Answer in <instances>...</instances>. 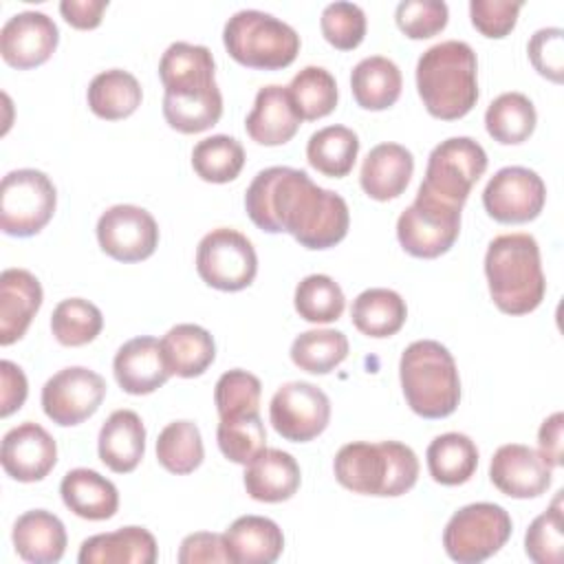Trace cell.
<instances>
[{
    "mask_svg": "<svg viewBox=\"0 0 564 564\" xmlns=\"http://www.w3.org/2000/svg\"><path fill=\"white\" fill-rule=\"evenodd\" d=\"M251 223L267 234H291L306 249H328L348 234L344 196L311 181L304 170L273 165L253 176L245 194Z\"/></svg>",
    "mask_w": 564,
    "mask_h": 564,
    "instance_id": "1",
    "label": "cell"
},
{
    "mask_svg": "<svg viewBox=\"0 0 564 564\" xmlns=\"http://www.w3.org/2000/svg\"><path fill=\"white\" fill-rule=\"evenodd\" d=\"M214 70L216 64L207 46L174 42L165 48L159 62V77L165 88L163 117L170 128L196 134L218 123L223 95Z\"/></svg>",
    "mask_w": 564,
    "mask_h": 564,
    "instance_id": "2",
    "label": "cell"
},
{
    "mask_svg": "<svg viewBox=\"0 0 564 564\" xmlns=\"http://www.w3.org/2000/svg\"><path fill=\"white\" fill-rule=\"evenodd\" d=\"M416 90L425 110L443 121L465 117L478 101V59L460 40L430 46L416 62Z\"/></svg>",
    "mask_w": 564,
    "mask_h": 564,
    "instance_id": "3",
    "label": "cell"
},
{
    "mask_svg": "<svg viewBox=\"0 0 564 564\" xmlns=\"http://www.w3.org/2000/svg\"><path fill=\"white\" fill-rule=\"evenodd\" d=\"M485 275L494 304L507 315L531 313L544 300L540 247L531 234L496 236L485 253Z\"/></svg>",
    "mask_w": 564,
    "mask_h": 564,
    "instance_id": "4",
    "label": "cell"
},
{
    "mask_svg": "<svg viewBox=\"0 0 564 564\" xmlns=\"http://www.w3.org/2000/svg\"><path fill=\"white\" fill-rule=\"evenodd\" d=\"M333 471L337 482L355 494L401 496L419 478V458L399 441H355L337 452Z\"/></svg>",
    "mask_w": 564,
    "mask_h": 564,
    "instance_id": "5",
    "label": "cell"
},
{
    "mask_svg": "<svg viewBox=\"0 0 564 564\" xmlns=\"http://www.w3.org/2000/svg\"><path fill=\"white\" fill-rule=\"evenodd\" d=\"M399 379L410 410L423 419L449 416L460 403L458 368L441 341H412L401 355Z\"/></svg>",
    "mask_w": 564,
    "mask_h": 564,
    "instance_id": "6",
    "label": "cell"
},
{
    "mask_svg": "<svg viewBox=\"0 0 564 564\" xmlns=\"http://www.w3.org/2000/svg\"><path fill=\"white\" fill-rule=\"evenodd\" d=\"M223 44L238 64L260 70L286 68L300 53L297 31L258 9L236 11L225 22Z\"/></svg>",
    "mask_w": 564,
    "mask_h": 564,
    "instance_id": "7",
    "label": "cell"
},
{
    "mask_svg": "<svg viewBox=\"0 0 564 564\" xmlns=\"http://www.w3.org/2000/svg\"><path fill=\"white\" fill-rule=\"evenodd\" d=\"M513 522L505 507L471 502L460 507L445 524V553L458 564H478L496 555L511 538Z\"/></svg>",
    "mask_w": 564,
    "mask_h": 564,
    "instance_id": "8",
    "label": "cell"
},
{
    "mask_svg": "<svg viewBox=\"0 0 564 564\" xmlns=\"http://www.w3.org/2000/svg\"><path fill=\"white\" fill-rule=\"evenodd\" d=\"M487 170V152L471 137H449L427 156L425 178L419 185L425 194L452 207L465 205L471 187Z\"/></svg>",
    "mask_w": 564,
    "mask_h": 564,
    "instance_id": "9",
    "label": "cell"
},
{
    "mask_svg": "<svg viewBox=\"0 0 564 564\" xmlns=\"http://www.w3.org/2000/svg\"><path fill=\"white\" fill-rule=\"evenodd\" d=\"M55 205V185L40 170H13L0 183V227L7 236L29 238L40 234L53 218Z\"/></svg>",
    "mask_w": 564,
    "mask_h": 564,
    "instance_id": "10",
    "label": "cell"
},
{
    "mask_svg": "<svg viewBox=\"0 0 564 564\" xmlns=\"http://www.w3.org/2000/svg\"><path fill=\"white\" fill-rule=\"evenodd\" d=\"M460 234V207L416 192V198L397 220L399 245L414 258H438L449 251Z\"/></svg>",
    "mask_w": 564,
    "mask_h": 564,
    "instance_id": "11",
    "label": "cell"
},
{
    "mask_svg": "<svg viewBox=\"0 0 564 564\" xmlns=\"http://www.w3.org/2000/svg\"><path fill=\"white\" fill-rule=\"evenodd\" d=\"M196 271L212 289L242 291L258 273V256L245 234L218 227L200 238L196 247Z\"/></svg>",
    "mask_w": 564,
    "mask_h": 564,
    "instance_id": "12",
    "label": "cell"
},
{
    "mask_svg": "<svg viewBox=\"0 0 564 564\" xmlns=\"http://www.w3.org/2000/svg\"><path fill=\"white\" fill-rule=\"evenodd\" d=\"M269 421L291 443L313 441L330 421V399L308 381H289L271 397Z\"/></svg>",
    "mask_w": 564,
    "mask_h": 564,
    "instance_id": "13",
    "label": "cell"
},
{
    "mask_svg": "<svg viewBox=\"0 0 564 564\" xmlns=\"http://www.w3.org/2000/svg\"><path fill=\"white\" fill-rule=\"evenodd\" d=\"M546 203V185L538 172L522 165L500 167L482 189L485 212L505 225L529 223Z\"/></svg>",
    "mask_w": 564,
    "mask_h": 564,
    "instance_id": "14",
    "label": "cell"
},
{
    "mask_svg": "<svg viewBox=\"0 0 564 564\" xmlns=\"http://www.w3.org/2000/svg\"><path fill=\"white\" fill-rule=\"evenodd\" d=\"M106 397V381L84 366L55 372L42 388V410L57 425H79L93 416Z\"/></svg>",
    "mask_w": 564,
    "mask_h": 564,
    "instance_id": "15",
    "label": "cell"
},
{
    "mask_svg": "<svg viewBox=\"0 0 564 564\" xmlns=\"http://www.w3.org/2000/svg\"><path fill=\"white\" fill-rule=\"evenodd\" d=\"M97 240L104 253L119 262H141L159 245L154 216L137 205H112L97 220Z\"/></svg>",
    "mask_w": 564,
    "mask_h": 564,
    "instance_id": "16",
    "label": "cell"
},
{
    "mask_svg": "<svg viewBox=\"0 0 564 564\" xmlns=\"http://www.w3.org/2000/svg\"><path fill=\"white\" fill-rule=\"evenodd\" d=\"M59 29L42 11H20L0 29L2 59L20 70L44 64L57 48Z\"/></svg>",
    "mask_w": 564,
    "mask_h": 564,
    "instance_id": "17",
    "label": "cell"
},
{
    "mask_svg": "<svg viewBox=\"0 0 564 564\" xmlns=\"http://www.w3.org/2000/svg\"><path fill=\"white\" fill-rule=\"evenodd\" d=\"M551 465L529 445H500L489 463V478L494 487L509 498H538L553 480Z\"/></svg>",
    "mask_w": 564,
    "mask_h": 564,
    "instance_id": "18",
    "label": "cell"
},
{
    "mask_svg": "<svg viewBox=\"0 0 564 564\" xmlns=\"http://www.w3.org/2000/svg\"><path fill=\"white\" fill-rule=\"evenodd\" d=\"M0 460L13 480L37 482L55 467L57 445L40 423L24 421L2 436Z\"/></svg>",
    "mask_w": 564,
    "mask_h": 564,
    "instance_id": "19",
    "label": "cell"
},
{
    "mask_svg": "<svg viewBox=\"0 0 564 564\" xmlns=\"http://www.w3.org/2000/svg\"><path fill=\"white\" fill-rule=\"evenodd\" d=\"M112 372L119 388L128 394H150L170 379L161 341L150 335L128 339L115 352Z\"/></svg>",
    "mask_w": 564,
    "mask_h": 564,
    "instance_id": "20",
    "label": "cell"
},
{
    "mask_svg": "<svg viewBox=\"0 0 564 564\" xmlns=\"http://www.w3.org/2000/svg\"><path fill=\"white\" fill-rule=\"evenodd\" d=\"M42 284L26 269H4L0 273V344L11 346L22 339L31 319L42 306Z\"/></svg>",
    "mask_w": 564,
    "mask_h": 564,
    "instance_id": "21",
    "label": "cell"
},
{
    "mask_svg": "<svg viewBox=\"0 0 564 564\" xmlns=\"http://www.w3.org/2000/svg\"><path fill=\"white\" fill-rule=\"evenodd\" d=\"M300 123L302 117L286 86L269 84L258 90L253 108L245 119V130L260 145H282L295 137Z\"/></svg>",
    "mask_w": 564,
    "mask_h": 564,
    "instance_id": "22",
    "label": "cell"
},
{
    "mask_svg": "<svg viewBox=\"0 0 564 564\" xmlns=\"http://www.w3.org/2000/svg\"><path fill=\"white\" fill-rule=\"evenodd\" d=\"M156 557V540L143 527H121L90 535L77 553L79 564H154Z\"/></svg>",
    "mask_w": 564,
    "mask_h": 564,
    "instance_id": "23",
    "label": "cell"
},
{
    "mask_svg": "<svg viewBox=\"0 0 564 564\" xmlns=\"http://www.w3.org/2000/svg\"><path fill=\"white\" fill-rule=\"evenodd\" d=\"M414 172V156L401 143L375 145L359 172L361 189L375 200H390L405 192Z\"/></svg>",
    "mask_w": 564,
    "mask_h": 564,
    "instance_id": "24",
    "label": "cell"
},
{
    "mask_svg": "<svg viewBox=\"0 0 564 564\" xmlns=\"http://www.w3.org/2000/svg\"><path fill=\"white\" fill-rule=\"evenodd\" d=\"M297 460L282 449L264 447L245 469V489L258 502H284L300 489Z\"/></svg>",
    "mask_w": 564,
    "mask_h": 564,
    "instance_id": "25",
    "label": "cell"
},
{
    "mask_svg": "<svg viewBox=\"0 0 564 564\" xmlns=\"http://www.w3.org/2000/svg\"><path fill=\"white\" fill-rule=\"evenodd\" d=\"M101 463L115 474L132 471L145 452V425L134 410H115L97 438Z\"/></svg>",
    "mask_w": 564,
    "mask_h": 564,
    "instance_id": "26",
    "label": "cell"
},
{
    "mask_svg": "<svg viewBox=\"0 0 564 564\" xmlns=\"http://www.w3.org/2000/svg\"><path fill=\"white\" fill-rule=\"evenodd\" d=\"M11 540L15 553L31 564L59 562L68 542L64 522L46 509L22 513L13 524Z\"/></svg>",
    "mask_w": 564,
    "mask_h": 564,
    "instance_id": "27",
    "label": "cell"
},
{
    "mask_svg": "<svg viewBox=\"0 0 564 564\" xmlns=\"http://www.w3.org/2000/svg\"><path fill=\"white\" fill-rule=\"evenodd\" d=\"M234 564H271L282 555L284 533L264 516H240L223 533Z\"/></svg>",
    "mask_w": 564,
    "mask_h": 564,
    "instance_id": "28",
    "label": "cell"
},
{
    "mask_svg": "<svg viewBox=\"0 0 564 564\" xmlns=\"http://www.w3.org/2000/svg\"><path fill=\"white\" fill-rule=\"evenodd\" d=\"M64 505L84 520H108L119 509V491L112 480L95 469L77 467L59 482Z\"/></svg>",
    "mask_w": 564,
    "mask_h": 564,
    "instance_id": "29",
    "label": "cell"
},
{
    "mask_svg": "<svg viewBox=\"0 0 564 564\" xmlns=\"http://www.w3.org/2000/svg\"><path fill=\"white\" fill-rule=\"evenodd\" d=\"M161 350L170 375L192 379L203 375L216 359L209 330L198 324H176L161 337Z\"/></svg>",
    "mask_w": 564,
    "mask_h": 564,
    "instance_id": "30",
    "label": "cell"
},
{
    "mask_svg": "<svg viewBox=\"0 0 564 564\" xmlns=\"http://www.w3.org/2000/svg\"><path fill=\"white\" fill-rule=\"evenodd\" d=\"M403 77L399 66L383 55H370L355 64L350 73V90L364 110H386L401 95Z\"/></svg>",
    "mask_w": 564,
    "mask_h": 564,
    "instance_id": "31",
    "label": "cell"
},
{
    "mask_svg": "<svg viewBox=\"0 0 564 564\" xmlns=\"http://www.w3.org/2000/svg\"><path fill=\"white\" fill-rule=\"evenodd\" d=\"M88 106L106 121H117L130 117L143 99L141 84L137 77L123 68H110L97 73L88 84Z\"/></svg>",
    "mask_w": 564,
    "mask_h": 564,
    "instance_id": "32",
    "label": "cell"
},
{
    "mask_svg": "<svg viewBox=\"0 0 564 564\" xmlns=\"http://www.w3.org/2000/svg\"><path fill=\"white\" fill-rule=\"evenodd\" d=\"M350 317L359 333L368 337H390L405 324L408 306L397 291L375 286L352 300Z\"/></svg>",
    "mask_w": 564,
    "mask_h": 564,
    "instance_id": "33",
    "label": "cell"
},
{
    "mask_svg": "<svg viewBox=\"0 0 564 564\" xmlns=\"http://www.w3.org/2000/svg\"><path fill=\"white\" fill-rule=\"evenodd\" d=\"M430 476L447 487L467 482L478 467V447L463 432H445L436 436L425 452Z\"/></svg>",
    "mask_w": 564,
    "mask_h": 564,
    "instance_id": "34",
    "label": "cell"
},
{
    "mask_svg": "<svg viewBox=\"0 0 564 564\" xmlns=\"http://www.w3.org/2000/svg\"><path fill=\"white\" fill-rule=\"evenodd\" d=\"M538 123L533 101L522 93L498 95L485 112V128L489 137L502 145H516L527 141Z\"/></svg>",
    "mask_w": 564,
    "mask_h": 564,
    "instance_id": "35",
    "label": "cell"
},
{
    "mask_svg": "<svg viewBox=\"0 0 564 564\" xmlns=\"http://www.w3.org/2000/svg\"><path fill=\"white\" fill-rule=\"evenodd\" d=\"M359 154V137L346 126H326L311 134L306 159L311 167L330 178L346 176Z\"/></svg>",
    "mask_w": 564,
    "mask_h": 564,
    "instance_id": "36",
    "label": "cell"
},
{
    "mask_svg": "<svg viewBox=\"0 0 564 564\" xmlns=\"http://www.w3.org/2000/svg\"><path fill=\"white\" fill-rule=\"evenodd\" d=\"M348 357V339L335 328L300 333L291 344V361L306 372L326 375Z\"/></svg>",
    "mask_w": 564,
    "mask_h": 564,
    "instance_id": "37",
    "label": "cell"
},
{
    "mask_svg": "<svg viewBox=\"0 0 564 564\" xmlns=\"http://www.w3.org/2000/svg\"><path fill=\"white\" fill-rule=\"evenodd\" d=\"M286 90L302 121H315L330 115L339 97L335 77L322 66H304L293 75Z\"/></svg>",
    "mask_w": 564,
    "mask_h": 564,
    "instance_id": "38",
    "label": "cell"
},
{
    "mask_svg": "<svg viewBox=\"0 0 564 564\" xmlns=\"http://www.w3.org/2000/svg\"><path fill=\"white\" fill-rule=\"evenodd\" d=\"M203 456L205 447L196 423L172 421L159 432L156 458L170 474H192L203 463Z\"/></svg>",
    "mask_w": 564,
    "mask_h": 564,
    "instance_id": "39",
    "label": "cell"
},
{
    "mask_svg": "<svg viewBox=\"0 0 564 564\" xmlns=\"http://www.w3.org/2000/svg\"><path fill=\"white\" fill-rule=\"evenodd\" d=\"M245 165V150L229 134H212L200 139L192 150V167L207 183H229Z\"/></svg>",
    "mask_w": 564,
    "mask_h": 564,
    "instance_id": "40",
    "label": "cell"
},
{
    "mask_svg": "<svg viewBox=\"0 0 564 564\" xmlns=\"http://www.w3.org/2000/svg\"><path fill=\"white\" fill-rule=\"evenodd\" d=\"M293 304L302 319L311 324H328L341 317L346 297L330 275L311 273L297 282Z\"/></svg>",
    "mask_w": 564,
    "mask_h": 564,
    "instance_id": "41",
    "label": "cell"
},
{
    "mask_svg": "<svg viewBox=\"0 0 564 564\" xmlns=\"http://www.w3.org/2000/svg\"><path fill=\"white\" fill-rule=\"evenodd\" d=\"M104 328L101 311L84 300L68 297L62 300L51 315V330L62 346H84L90 344Z\"/></svg>",
    "mask_w": 564,
    "mask_h": 564,
    "instance_id": "42",
    "label": "cell"
},
{
    "mask_svg": "<svg viewBox=\"0 0 564 564\" xmlns=\"http://www.w3.org/2000/svg\"><path fill=\"white\" fill-rule=\"evenodd\" d=\"M216 441L225 458L238 465L251 463L267 445V430L258 412L220 419Z\"/></svg>",
    "mask_w": 564,
    "mask_h": 564,
    "instance_id": "43",
    "label": "cell"
},
{
    "mask_svg": "<svg viewBox=\"0 0 564 564\" xmlns=\"http://www.w3.org/2000/svg\"><path fill=\"white\" fill-rule=\"evenodd\" d=\"M562 494L557 491L553 505L540 513L527 529L524 551L535 564H562L564 557V516H562Z\"/></svg>",
    "mask_w": 564,
    "mask_h": 564,
    "instance_id": "44",
    "label": "cell"
},
{
    "mask_svg": "<svg viewBox=\"0 0 564 564\" xmlns=\"http://www.w3.org/2000/svg\"><path fill=\"white\" fill-rule=\"evenodd\" d=\"M260 394H262V383L256 375L242 368L223 372L214 388V403H216L218 419H231V416H245V414L258 412Z\"/></svg>",
    "mask_w": 564,
    "mask_h": 564,
    "instance_id": "45",
    "label": "cell"
},
{
    "mask_svg": "<svg viewBox=\"0 0 564 564\" xmlns=\"http://www.w3.org/2000/svg\"><path fill=\"white\" fill-rule=\"evenodd\" d=\"M319 26L330 46L339 51H352L366 35V13L355 2H330L322 11Z\"/></svg>",
    "mask_w": 564,
    "mask_h": 564,
    "instance_id": "46",
    "label": "cell"
},
{
    "mask_svg": "<svg viewBox=\"0 0 564 564\" xmlns=\"http://www.w3.org/2000/svg\"><path fill=\"white\" fill-rule=\"evenodd\" d=\"M447 18L449 11L443 0H403L394 11L397 26L410 40H425L441 33Z\"/></svg>",
    "mask_w": 564,
    "mask_h": 564,
    "instance_id": "47",
    "label": "cell"
},
{
    "mask_svg": "<svg viewBox=\"0 0 564 564\" xmlns=\"http://www.w3.org/2000/svg\"><path fill=\"white\" fill-rule=\"evenodd\" d=\"M527 53L542 77L555 84L564 79V31L560 26L538 29L529 40Z\"/></svg>",
    "mask_w": 564,
    "mask_h": 564,
    "instance_id": "48",
    "label": "cell"
},
{
    "mask_svg": "<svg viewBox=\"0 0 564 564\" xmlns=\"http://www.w3.org/2000/svg\"><path fill=\"white\" fill-rule=\"evenodd\" d=\"M520 9V0H471L469 18L485 37H505L513 31Z\"/></svg>",
    "mask_w": 564,
    "mask_h": 564,
    "instance_id": "49",
    "label": "cell"
},
{
    "mask_svg": "<svg viewBox=\"0 0 564 564\" xmlns=\"http://www.w3.org/2000/svg\"><path fill=\"white\" fill-rule=\"evenodd\" d=\"M181 564H200V562H231L227 553L225 538L220 533L198 531L183 538L178 549Z\"/></svg>",
    "mask_w": 564,
    "mask_h": 564,
    "instance_id": "50",
    "label": "cell"
},
{
    "mask_svg": "<svg viewBox=\"0 0 564 564\" xmlns=\"http://www.w3.org/2000/svg\"><path fill=\"white\" fill-rule=\"evenodd\" d=\"M0 381H2V392H0V414L9 416L15 410H20L26 401V377L22 372V368L9 359L0 361Z\"/></svg>",
    "mask_w": 564,
    "mask_h": 564,
    "instance_id": "51",
    "label": "cell"
},
{
    "mask_svg": "<svg viewBox=\"0 0 564 564\" xmlns=\"http://www.w3.org/2000/svg\"><path fill=\"white\" fill-rule=\"evenodd\" d=\"M564 414L562 412H553L551 416H546L538 430V445H540V454L544 456V460L551 467H562V458H564Z\"/></svg>",
    "mask_w": 564,
    "mask_h": 564,
    "instance_id": "52",
    "label": "cell"
},
{
    "mask_svg": "<svg viewBox=\"0 0 564 564\" xmlns=\"http://www.w3.org/2000/svg\"><path fill=\"white\" fill-rule=\"evenodd\" d=\"M106 9H108V0H62L59 2V13L75 29L99 26Z\"/></svg>",
    "mask_w": 564,
    "mask_h": 564,
    "instance_id": "53",
    "label": "cell"
}]
</instances>
